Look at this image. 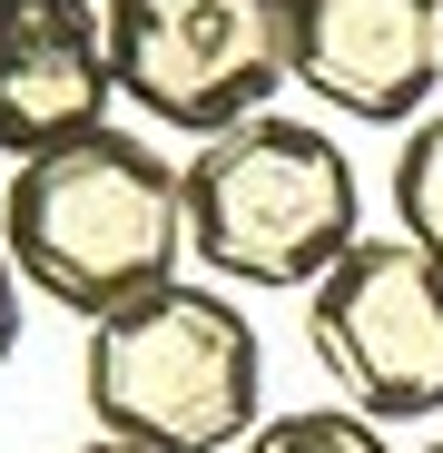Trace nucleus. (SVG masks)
Here are the masks:
<instances>
[{"mask_svg": "<svg viewBox=\"0 0 443 453\" xmlns=\"http://www.w3.org/2000/svg\"><path fill=\"white\" fill-rule=\"evenodd\" d=\"M424 453H443V434H433V443H424Z\"/></svg>", "mask_w": 443, "mask_h": 453, "instance_id": "obj_12", "label": "nucleus"}, {"mask_svg": "<svg viewBox=\"0 0 443 453\" xmlns=\"http://www.w3.org/2000/svg\"><path fill=\"white\" fill-rule=\"evenodd\" d=\"M385 197H394V237H414L424 257H443V109H424L404 128Z\"/></svg>", "mask_w": 443, "mask_h": 453, "instance_id": "obj_8", "label": "nucleus"}, {"mask_svg": "<svg viewBox=\"0 0 443 453\" xmlns=\"http://www.w3.org/2000/svg\"><path fill=\"white\" fill-rule=\"evenodd\" d=\"M69 453H138V443H109V434H99V443H69Z\"/></svg>", "mask_w": 443, "mask_h": 453, "instance_id": "obj_11", "label": "nucleus"}, {"mask_svg": "<svg viewBox=\"0 0 443 453\" xmlns=\"http://www.w3.org/2000/svg\"><path fill=\"white\" fill-rule=\"evenodd\" d=\"M0 247H11L20 286H40L69 316H118L148 286H168L187 257V207L178 168L138 128H89L59 138L40 158H11L0 178Z\"/></svg>", "mask_w": 443, "mask_h": 453, "instance_id": "obj_1", "label": "nucleus"}, {"mask_svg": "<svg viewBox=\"0 0 443 453\" xmlns=\"http://www.w3.org/2000/svg\"><path fill=\"white\" fill-rule=\"evenodd\" d=\"M11 345H20V266L0 247V365H11Z\"/></svg>", "mask_w": 443, "mask_h": 453, "instance_id": "obj_10", "label": "nucleus"}, {"mask_svg": "<svg viewBox=\"0 0 443 453\" xmlns=\"http://www.w3.org/2000/svg\"><path fill=\"white\" fill-rule=\"evenodd\" d=\"M237 453H394L385 424H364L355 404H295V414H266Z\"/></svg>", "mask_w": 443, "mask_h": 453, "instance_id": "obj_9", "label": "nucleus"}, {"mask_svg": "<svg viewBox=\"0 0 443 453\" xmlns=\"http://www.w3.org/2000/svg\"><path fill=\"white\" fill-rule=\"evenodd\" d=\"M80 395L109 443L138 453H227L266 424V345L227 286L168 276L138 306L99 316L80 345Z\"/></svg>", "mask_w": 443, "mask_h": 453, "instance_id": "obj_2", "label": "nucleus"}, {"mask_svg": "<svg viewBox=\"0 0 443 453\" xmlns=\"http://www.w3.org/2000/svg\"><path fill=\"white\" fill-rule=\"evenodd\" d=\"M295 89L364 128H414L443 89V0H295Z\"/></svg>", "mask_w": 443, "mask_h": 453, "instance_id": "obj_6", "label": "nucleus"}, {"mask_svg": "<svg viewBox=\"0 0 443 453\" xmlns=\"http://www.w3.org/2000/svg\"><path fill=\"white\" fill-rule=\"evenodd\" d=\"M109 30L99 0H0V158L109 128Z\"/></svg>", "mask_w": 443, "mask_h": 453, "instance_id": "obj_7", "label": "nucleus"}, {"mask_svg": "<svg viewBox=\"0 0 443 453\" xmlns=\"http://www.w3.org/2000/svg\"><path fill=\"white\" fill-rule=\"evenodd\" d=\"M306 355L325 365L335 404L364 424H433L443 414V257L414 237H355L306 286Z\"/></svg>", "mask_w": 443, "mask_h": 453, "instance_id": "obj_5", "label": "nucleus"}, {"mask_svg": "<svg viewBox=\"0 0 443 453\" xmlns=\"http://www.w3.org/2000/svg\"><path fill=\"white\" fill-rule=\"evenodd\" d=\"M109 80L138 119L217 138L295 80V0H99Z\"/></svg>", "mask_w": 443, "mask_h": 453, "instance_id": "obj_4", "label": "nucleus"}, {"mask_svg": "<svg viewBox=\"0 0 443 453\" xmlns=\"http://www.w3.org/2000/svg\"><path fill=\"white\" fill-rule=\"evenodd\" d=\"M178 207H187L197 266L227 286H316L364 237L355 158L335 148V128L295 109H256L237 128L197 138L178 168Z\"/></svg>", "mask_w": 443, "mask_h": 453, "instance_id": "obj_3", "label": "nucleus"}]
</instances>
